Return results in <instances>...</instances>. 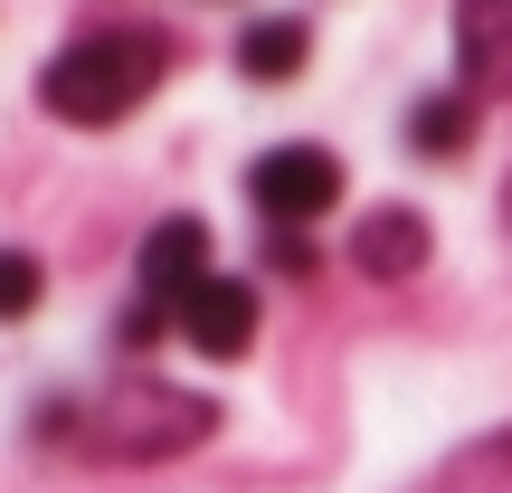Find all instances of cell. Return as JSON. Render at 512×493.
Returning a JSON list of instances; mask_svg holds the SVG:
<instances>
[{
    "label": "cell",
    "instance_id": "52a82bcc",
    "mask_svg": "<svg viewBox=\"0 0 512 493\" xmlns=\"http://www.w3.org/2000/svg\"><path fill=\"white\" fill-rule=\"evenodd\" d=\"M351 266L380 275V285H408V275L427 266V219L418 209H370V219L351 228Z\"/></svg>",
    "mask_w": 512,
    "mask_h": 493
},
{
    "label": "cell",
    "instance_id": "30bf717a",
    "mask_svg": "<svg viewBox=\"0 0 512 493\" xmlns=\"http://www.w3.org/2000/svg\"><path fill=\"white\" fill-rule=\"evenodd\" d=\"M38 294H48V275H38L29 247H0V323H19V313H38Z\"/></svg>",
    "mask_w": 512,
    "mask_h": 493
},
{
    "label": "cell",
    "instance_id": "ba28073f",
    "mask_svg": "<svg viewBox=\"0 0 512 493\" xmlns=\"http://www.w3.org/2000/svg\"><path fill=\"white\" fill-rule=\"evenodd\" d=\"M304 57H313V29H304V19H256V29L238 38V76H256V86L304 76Z\"/></svg>",
    "mask_w": 512,
    "mask_h": 493
},
{
    "label": "cell",
    "instance_id": "277c9868",
    "mask_svg": "<svg viewBox=\"0 0 512 493\" xmlns=\"http://www.w3.org/2000/svg\"><path fill=\"white\" fill-rule=\"evenodd\" d=\"M209 275H219V266H209V228L200 219H162L143 238V304H133V313L162 323V313H181V294L209 285Z\"/></svg>",
    "mask_w": 512,
    "mask_h": 493
},
{
    "label": "cell",
    "instance_id": "3957f363",
    "mask_svg": "<svg viewBox=\"0 0 512 493\" xmlns=\"http://www.w3.org/2000/svg\"><path fill=\"white\" fill-rule=\"evenodd\" d=\"M247 200L266 209L275 228H304V219H323L332 200H342V162H332L323 143H275V152H256V171H247Z\"/></svg>",
    "mask_w": 512,
    "mask_h": 493
},
{
    "label": "cell",
    "instance_id": "9c48e42d",
    "mask_svg": "<svg viewBox=\"0 0 512 493\" xmlns=\"http://www.w3.org/2000/svg\"><path fill=\"white\" fill-rule=\"evenodd\" d=\"M408 143H418L427 162H437V152H446V162H456V152L475 143V105H465V95H427V105L408 114Z\"/></svg>",
    "mask_w": 512,
    "mask_h": 493
},
{
    "label": "cell",
    "instance_id": "7a4b0ae2",
    "mask_svg": "<svg viewBox=\"0 0 512 493\" xmlns=\"http://www.w3.org/2000/svg\"><path fill=\"white\" fill-rule=\"evenodd\" d=\"M209 427H219V408H209V399L143 380V389H114V399H95V418L76 427V437H86L95 456H114V465H162V456H190Z\"/></svg>",
    "mask_w": 512,
    "mask_h": 493
},
{
    "label": "cell",
    "instance_id": "6da1fadb",
    "mask_svg": "<svg viewBox=\"0 0 512 493\" xmlns=\"http://www.w3.org/2000/svg\"><path fill=\"white\" fill-rule=\"evenodd\" d=\"M162 86V38L152 29H86L38 67V105L67 124H124Z\"/></svg>",
    "mask_w": 512,
    "mask_h": 493
},
{
    "label": "cell",
    "instance_id": "5b68a950",
    "mask_svg": "<svg viewBox=\"0 0 512 493\" xmlns=\"http://www.w3.org/2000/svg\"><path fill=\"white\" fill-rule=\"evenodd\" d=\"M181 342L190 351H209V361H238V351L256 342V294L238 285V275H209V285H190L181 294Z\"/></svg>",
    "mask_w": 512,
    "mask_h": 493
},
{
    "label": "cell",
    "instance_id": "8992f818",
    "mask_svg": "<svg viewBox=\"0 0 512 493\" xmlns=\"http://www.w3.org/2000/svg\"><path fill=\"white\" fill-rule=\"evenodd\" d=\"M456 67L475 95H512V0H456Z\"/></svg>",
    "mask_w": 512,
    "mask_h": 493
}]
</instances>
